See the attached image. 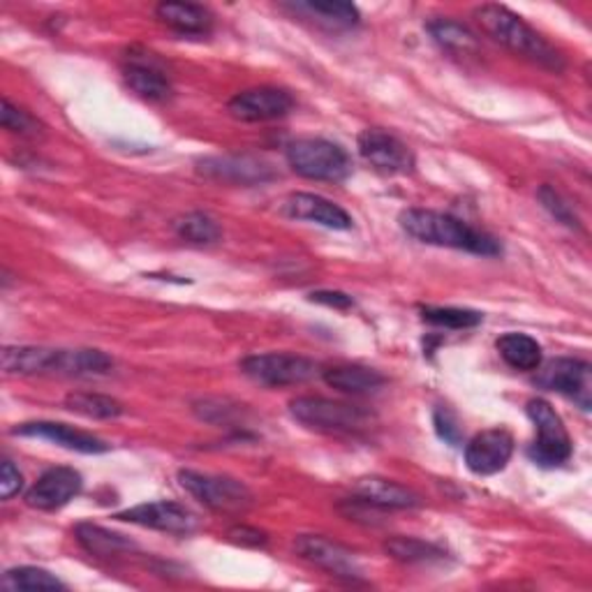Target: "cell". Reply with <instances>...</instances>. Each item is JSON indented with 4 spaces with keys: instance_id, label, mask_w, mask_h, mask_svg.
<instances>
[{
    "instance_id": "obj_1",
    "label": "cell",
    "mask_w": 592,
    "mask_h": 592,
    "mask_svg": "<svg viewBox=\"0 0 592 592\" xmlns=\"http://www.w3.org/2000/svg\"><path fill=\"white\" fill-rule=\"evenodd\" d=\"M398 222L405 235L428 246L466 250L481 257H496L502 252V246L496 237L486 235V231L470 227L468 222H463L449 214L430 209H407L401 214Z\"/></svg>"
},
{
    "instance_id": "obj_2",
    "label": "cell",
    "mask_w": 592,
    "mask_h": 592,
    "mask_svg": "<svg viewBox=\"0 0 592 592\" xmlns=\"http://www.w3.org/2000/svg\"><path fill=\"white\" fill-rule=\"evenodd\" d=\"M475 19L479 21L486 35H491L496 42L513 51V54H519L551 72L564 70V59L560 51L544 35H539L519 14H513L509 8L494 3L481 6L475 10Z\"/></svg>"
},
{
    "instance_id": "obj_3",
    "label": "cell",
    "mask_w": 592,
    "mask_h": 592,
    "mask_svg": "<svg viewBox=\"0 0 592 592\" xmlns=\"http://www.w3.org/2000/svg\"><path fill=\"white\" fill-rule=\"evenodd\" d=\"M112 356L100 350H51V347H6L3 371L8 375H102L112 371Z\"/></svg>"
},
{
    "instance_id": "obj_4",
    "label": "cell",
    "mask_w": 592,
    "mask_h": 592,
    "mask_svg": "<svg viewBox=\"0 0 592 592\" xmlns=\"http://www.w3.org/2000/svg\"><path fill=\"white\" fill-rule=\"evenodd\" d=\"M290 415L305 428L324 433H359L368 428L373 422L368 409L322 396L294 398L290 403Z\"/></svg>"
},
{
    "instance_id": "obj_5",
    "label": "cell",
    "mask_w": 592,
    "mask_h": 592,
    "mask_svg": "<svg viewBox=\"0 0 592 592\" xmlns=\"http://www.w3.org/2000/svg\"><path fill=\"white\" fill-rule=\"evenodd\" d=\"M285 156L290 167L311 181H343L352 169L347 153L339 144L320 137L290 142Z\"/></svg>"
},
{
    "instance_id": "obj_6",
    "label": "cell",
    "mask_w": 592,
    "mask_h": 592,
    "mask_svg": "<svg viewBox=\"0 0 592 592\" xmlns=\"http://www.w3.org/2000/svg\"><path fill=\"white\" fill-rule=\"evenodd\" d=\"M526 412L537 430L534 443L528 449L530 458L542 468H555L568 463L572 456V437L553 405L544 398H532Z\"/></svg>"
},
{
    "instance_id": "obj_7",
    "label": "cell",
    "mask_w": 592,
    "mask_h": 592,
    "mask_svg": "<svg viewBox=\"0 0 592 592\" xmlns=\"http://www.w3.org/2000/svg\"><path fill=\"white\" fill-rule=\"evenodd\" d=\"M178 484L197 502L216 513H246L255 502L250 488L243 481L222 475L181 470L178 472Z\"/></svg>"
},
{
    "instance_id": "obj_8",
    "label": "cell",
    "mask_w": 592,
    "mask_h": 592,
    "mask_svg": "<svg viewBox=\"0 0 592 592\" xmlns=\"http://www.w3.org/2000/svg\"><path fill=\"white\" fill-rule=\"evenodd\" d=\"M241 371L252 382L262 384V387H294V384H305L318 377L322 371L313 359L301 354H252L241 362Z\"/></svg>"
},
{
    "instance_id": "obj_9",
    "label": "cell",
    "mask_w": 592,
    "mask_h": 592,
    "mask_svg": "<svg viewBox=\"0 0 592 592\" xmlns=\"http://www.w3.org/2000/svg\"><path fill=\"white\" fill-rule=\"evenodd\" d=\"M537 384L542 390L568 396L585 412L592 405V368L588 362H581V359L560 356L549 362L544 368L539 366Z\"/></svg>"
},
{
    "instance_id": "obj_10",
    "label": "cell",
    "mask_w": 592,
    "mask_h": 592,
    "mask_svg": "<svg viewBox=\"0 0 592 592\" xmlns=\"http://www.w3.org/2000/svg\"><path fill=\"white\" fill-rule=\"evenodd\" d=\"M294 551L305 560L315 564V568L333 574V577H343V579H362L364 568L359 562L356 553L345 549L339 542H331L326 537L320 534H299L294 539Z\"/></svg>"
},
{
    "instance_id": "obj_11",
    "label": "cell",
    "mask_w": 592,
    "mask_h": 592,
    "mask_svg": "<svg viewBox=\"0 0 592 592\" xmlns=\"http://www.w3.org/2000/svg\"><path fill=\"white\" fill-rule=\"evenodd\" d=\"M114 519L133 523V526H142V528H150V530L169 532V534H190L199 526L197 517L190 509H186L178 502H167V500L131 507L125 511H118Z\"/></svg>"
},
{
    "instance_id": "obj_12",
    "label": "cell",
    "mask_w": 592,
    "mask_h": 592,
    "mask_svg": "<svg viewBox=\"0 0 592 592\" xmlns=\"http://www.w3.org/2000/svg\"><path fill=\"white\" fill-rule=\"evenodd\" d=\"M362 158L373 165L377 172L384 174H409L415 169V156L396 135L380 131V127H368L356 139Z\"/></svg>"
},
{
    "instance_id": "obj_13",
    "label": "cell",
    "mask_w": 592,
    "mask_h": 592,
    "mask_svg": "<svg viewBox=\"0 0 592 592\" xmlns=\"http://www.w3.org/2000/svg\"><path fill=\"white\" fill-rule=\"evenodd\" d=\"M229 114L243 123H264L288 116L294 110V97L276 86H260L237 93L227 105Z\"/></svg>"
},
{
    "instance_id": "obj_14",
    "label": "cell",
    "mask_w": 592,
    "mask_h": 592,
    "mask_svg": "<svg viewBox=\"0 0 592 592\" xmlns=\"http://www.w3.org/2000/svg\"><path fill=\"white\" fill-rule=\"evenodd\" d=\"M513 454V437L505 428H488L475 435L466 447V466L477 477H491L507 468Z\"/></svg>"
},
{
    "instance_id": "obj_15",
    "label": "cell",
    "mask_w": 592,
    "mask_h": 592,
    "mask_svg": "<svg viewBox=\"0 0 592 592\" xmlns=\"http://www.w3.org/2000/svg\"><path fill=\"white\" fill-rule=\"evenodd\" d=\"M82 486V475L74 468H51L25 494V502L40 511H56L80 496Z\"/></svg>"
},
{
    "instance_id": "obj_16",
    "label": "cell",
    "mask_w": 592,
    "mask_h": 592,
    "mask_svg": "<svg viewBox=\"0 0 592 592\" xmlns=\"http://www.w3.org/2000/svg\"><path fill=\"white\" fill-rule=\"evenodd\" d=\"M12 433L23 435V437H40V440L56 443L59 447H65L70 451H80V454H105V451H110V445L102 443L100 437H95L93 433L72 428L67 424H56V422L21 424Z\"/></svg>"
},
{
    "instance_id": "obj_17",
    "label": "cell",
    "mask_w": 592,
    "mask_h": 592,
    "mask_svg": "<svg viewBox=\"0 0 592 592\" xmlns=\"http://www.w3.org/2000/svg\"><path fill=\"white\" fill-rule=\"evenodd\" d=\"M285 214L297 220L315 222L326 229H350L352 218L343 211L339 204H333L320 195L311 193H297L285 201Z\"/></svg>"
},
{
    "instance_id": "obj_18",
    "label": "cell",
    "mask_w": 592,
    "mask_h": 592,
    "mask_svg": "<svg viewBox=\"0 0 592 592\" xmlns=\"http://www.w3.org/2000/svg\"><path fill=\"white\" fill-rule=\"evenodd\" d=\"M359 500L368 502L377 509H417L422 507V498L407 486L382 477H364L354 486Z\"/></svg>"
},
{
    "instance_id": "obj_19",
    "label": "cell",
    "mask_w": 592,
    "mask_h": 592,
    "mask_svg": "<svg viewBox=\"0 0 592 592\" xmlns=\"http://www.w3.org/2000/svg\"><path fill=\"white\" fill-rule=\"evenodd\" d=\"M282 8L292 10L294 14H303L305 19H313L331 31H350L362 21L359 10L352 3H341V0H301V3H290Z\"/></svg>"
},
{
    "instance_id": "obj_20",
    "label": "cell",
    "mask_w": 592,
    "mask_h": 592,
    "mask_svg": "<svg viewBox=\"0 0 592 592\" xmlns=\"http://www.w3.org/2000/svg\"><path fill=\"white\" fill-rule=\"evenodd\" d=\"M324 382L329 387L339 390L343 394H354V396H364V394H375L377 390L384 387V377L375 368L366 366H356V364H341V366H329L322 371Z\"/></svg>"
},
{
    "instance_id": "obj_21",
    "label": "cell",
    "mask_w": 592,
    "mask_h": 592,
    "mask_svg": "<svg viewBox=\"0 0 592 592\" xmlns=\"http://www.w3.org/2000/svg\"><path fill=\"white\" fill-rule=\"evenodd\" d=\"M156 17L167 29L181 35H206L214 25V14L195 3H160Z\"/></svg>"
},
{
    "instance_id": "obj_22",
    "label": "cell",
    "mask_w": 592,
    "mask_h": 592,
    "mask_svg": "<svg viewBox=\"0 0 592 592\" xmlns=\"http://www.w3.org/2000/svg\"><path fill=\"white\" fill-rule=\"evenodd\" d=\"M125 84L148 102H165L174 93L169 76L158 65L144 61H131L125 67Z\"/></svg>"
},
{
    "instance_id": "obj_23",
    "label": "cell",
    "mask_w": 592,
    "mask_h": 592,
    "mask_svg": "<svg viewBox=\"0 0 592 592\" xmlns=\"http://www.w3.org/2000/svg\"><path fill=\"white\" fill-rule=\"evenodd\" d=\"M498 352L505 364L517 371H537L542 366V345L526 333H505L498 339Z\"/></svg>"
},
{
    "instance_id": "obj_24",
    "label": "cell",
    "mask_w": 592,
    "mask_h": 592,
    "mask_svg": "<svg viewBox=\"0 0 592 592\" xmlns=\"http://www.w3.org/2000/svg\"><path fill=\"white\" fill-rule=\"evenodd\" d=\"M201 169L216 178H227L235 184H257L271 178V172L267 165L250 160V158H216L201 163Z\"/></svg>"
},
{
    "instance_id": "obj_25",
    "label": "cell",
    "mask_w": 592,
    "mask_h": 592,
    "mask_svg": "<svg viewBox=\"0 0 592 592\" xmlns=\"http://www.w3.org/2000/svg\"><path fill=\"white\" fill-rule=\"evenodd\" d=\"M428 33L445 51H451V54L468 56L479 51L477 35L463 23H456L449 19H437L428 23Z\"/></svg>"
},
{
    "instance_id": "obj_26",
    "label": "cell",
    "mask_w": 592,
    "mask_h": 592,
    "mask_svg": "<svg viewBox=\"0 0 592 592\" xmlns=\"http://www.w3.org/2000/svg\"><path fill=\"white\" fill-rule=\"evenodd\" d=\"M76 542H80L91 555H97V558H112V555L133 549L131 539H125L123 534L110 532L93 523L76 526Z\"/></svg>"
},
{
    "instance_id": "obj_27",
    "label": "cell",
    "mask_w": 592,
    "mask_h": 592,
    "mask_svg": "<svg viewBox=\"0 0 592 592\" xmlns=\"http://www.w3.org/2000/svg\"><path fill=\"white\" fill-rule=\"evenodd\" d=\"M174 231L178 235V239H184L195 246H209V243L220 241L222 237L218 220L201 211H193V214H186L184 218H178L174 222Z\"/></svg>"
},
{
    "instance_id": "obj_28",
    "label": "cell",
    "mask_w": 592,
    "mask_h": 592,
    "mask_svg": "<svg viewBox=\"0 0 592 592\" xmlns=\"http://www.w3.org/2000/svg\"><path fill=\"white\" fill-rule=\"evenodd\" d=\"M65 407L74 415H82L89 419H116L123 415V405L102 394H86V392H74L65 396Z\"/></svg>"
},
{
    "instance_id": "obj_29",
    "label": "cell",
    "mask_w": 592,
    "mask_h": 592,
    "mask_svg": "<svg viewBox=\"0 0 592 592\" xmlns=\"http://www.w3.org/2000/svg\"><path fill=\"white\" fill-rule=\"evenodd\" d=\"M384 551L407 564L440 560L445 555L443 549H437L435 544H428L424 542V539H415V537H392L384 542Z\"/></svg>"
},
{
    "instance_id": "obj_30",
    "label": "cell",
    "mask_w": 592,
    "mask_h": 592,
    "mask_svg": "<svg viewBox=\"0 0 592 592\" xmlns=\"http://www.w3.org/2000/svg\"><path fill=\"white\" fill-rule=\"evenodd\" d=\"M3 588L12 592H38V590H65V583L40 568H14L6 572Z\"/></svg>"
},
{
    "instance_id": "obj_31",
    "label": "cell",
    "mask_w": 592,
    "mask_h": 592,
    "mask_svg": "<svg viewBox=\"0 0 592 592\" xmlns=\"http://www.w3.org/2000/svg\"><path fill=\"white\" fill-rule=\"evenodd\" d=\"M424 322L443 326V329H472L481 324L484 315L477 311H466V308H424Z\"/></svg>"
},
{
    "instance_id": "obj_32",
    "label": "cell",
    "mask_w": 592,
    "mask_h": 592,
    "mask_svg": "<svg viewBox=\"0 0 592 592\" xmlns=\"http://www.w3.org/2000/svg\"><path fill=\"white\" fill-rule=\"evenodd\" d=\"M0 123H3V127H6L8 133L21 135V137H38L40 127H42L38 123V118H33L29 112H23V110L14 107L8 97L3 100V112H0Z\"/></svg>"
},
{
    "instance_id": "obj_33",
    "label": "cell",
    "mask_w": 592,
    "mask_h": 592,
    "mask_svg": "<svg viewBox=\"0 0 592 592\" xmlns=\"http://www.w3.org/2000/svg\"><path fill=\"white\" fill-rule=\"evenodd\" d=\"M537 197H539V201H542L544 209H547L558 222L568 225V227H572V229H579V227H581V225H579V218H577V214H574V209H572V204L564 201V199L560 197V193H555L551 186H542V188H539Z\"/></svg>"
},
{
    "instance_id": "obj_34",
    "label": "cell",
    "mask_w": 592,
    "mask_h": 592,
    "mask_svg": "<svg viewBox=\"0 0 592 592\" xmlns=\"http://www.w3.org/2000/svg\"><path fill=\"white\" fill-rule=\"evenodd\" d=\"M23 488V475L12 466V460H3V468H0V498L10 500L14 498Z\"/></svg>"
},
{
    "instance_id": "obj_35",
    "label": "cell",
    "mask_w": 592,
    "mask_h": 592,
    "mask_svg": "<svg viewBox=\"0 0 592 592\" xmlns=\"http://www.w3.org/2000/svg\"><path fill=\"white\" fill-rule=\"evenodd\" d=\"M229 539L237 544H243V547H262L267 544V534L255 530V528H246V526H239L235 530H229Z\"/></svg>"
},
{
    "instance_id": "obj_36",
    "label": "cell",
    "mask_w": 592,
    "mask_h": 592,
    "mask_svg": "<svg viewBox=\"0 0 592 592\" xmlns=\"http://www.w3.org/2000/svg\"><path fill=\"white\" fill-rule=\"evenodd\" d=\"M435 428H437V433H440L443 440H447L451 445L458 443V426L454 424V419H451V415L447 409H437L435 412Z\"/></svg>"
},
{
    "instance_id": "obj_37",
    "label": "cell",
    "mask_w": 592,
    "mask_h": 592,
    "mask_svg": "<svg viewBox=\"0 0 592 592\" xmlns=\"http://www.w3.org/2000/svg\"><path fill=\"white\" fill-rule=\"evenodd\" d=\"M311 301L324 303L329 308H339V311H345V308H352L354 305L352 297H347L343 292H313L311 294Z\"/></svg>"
}]
</instances>
